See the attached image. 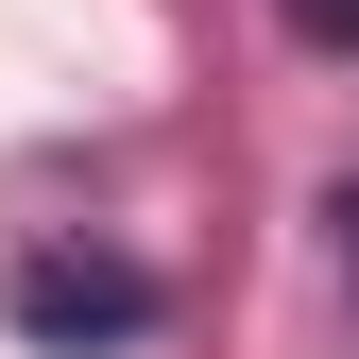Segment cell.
I'll use <instances>...</instances> for the list:
<instances>
[{"label": "cell", "mask_w": 359, "mask_h": 359, "mask_svg": "<svg viewBox=\"0 0 359 359\" xmlns=\"http://www.w3.org/2000/svg\"><path fill=\"white\" fill-rule=\"evenodd\" d=\"M18 325L120 342V325H154V274H120V257H34V274H18Z\"/></svg>", "instance_id": "cell-1"}, {"label": "cell", "mask_w": 359, "mask_h": 359, "mask_svg": "<svg viewBox=\"0 0 359 359\" xmlns=\"http://www.w3.org/2000/svg\"><path fill=\"white\" fill-rule=\"evenodd\" d=\"M291 34H325V52H359V0H274Z\"/></svg>", "instance_id": "cell-2"}, {"label": "cell", "mask_w": 359, "mask_h": 359, "mask_svg": "<svg viewBox=\"0 0 359 359\" xmlns=\"http://www.w3.org/2000/svg\"><path fill=\"white\" fill-rule=\"evenodd\" d=\"M325 222H342V274H359V189H342V205H325Z\"/></svg>", "instance_id": "cell-3"}]
</instances>
